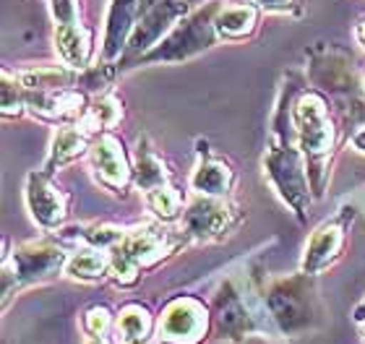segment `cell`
<instances>
[{"label":"cell","mask_w":365,"mask_h":344,"mask_svg":"<svg viewBox=\"0 0 365 344\" xmlns=\"http://www.w3.org/2000/svg\"><path fill=\"white\" fill-rule=\"evenodd\" d=\"M144 199H146L149 212H152L160 222H175L178 217L182 214V196L175 185H170V183L160 185V188L144 193Z\"/></svg>","instance_id":"cell-25"},{"label":"cell","mask_w":365,"mask_h":344,"mask_svg":"<svg viewBox=\"0 0 365 344\" xmlns=\"http://www.w3.org/2000/svg\"><path fill=\"white\" fill-rule=\"evenodd\" d=\"M209 308L196 298H175L160 318L162 344H198L209 331Z\"/></svg>","instance_id":"cell-6"},{"label":"cell","mask_w":365,"mask_h":344,"mask_svg":"<svg viewBox=\"0 0 365 344\" xmlns=\"http://www.w3.org/2000/svg\"><path fill=\"white\" fill-rule=\"evenodd\" d=\"M141 16L138 0H110L105 16V37H102V61L113 63L115 58L125 55L128 39L136 29V21Z\"/></svg>","instance_id":"cell-12"},{"label":"cell","mask_w":365,"mask_h":344,"mask_svg":"<svg viewBox=\"0 0 365 344\" xmlns=\"http://www.w3.org/2000/svg\"><path fill=\"white\" fill-rule=\"evenodd\" d=\"M188 11L190 0H152L138 16L136 29H133L128 47H125V55L141 61L149 50H154L188 16Z\"/></svg>","instance_id":"cell-5"},{"label":"cell","mask_w":365,"mask_h":344,"mask_svg":"<svg viewBox=\"0 0 365 344\" xmlns=\"http://www.w3.org/2000/svg\"><path fill=\"white\" fill-rule=\"evenodd\" d=\"M214 14L217 8H201L196 14L185 16L160 45L149 50L138 63H182L196 58L214 45L217 29H214Z\"/></svg>","instance_id":"cell-4"},{"label":"cell","mask_w":365,"mask_h":344,"mask_svg":"<svg viewBox=\"0 0 365 344\" xmlns=\"http://www.w3.org/2000/svg\"><path fill=\"white\" fill-rule=\"evenodd\" d=\"M89 165L94 170L97 180L105 188L115 193L128 191L130 180H133V165H130L128 154L123 149L120 138L113 136L110 130L99 133L89 146Z\"/></svg>","instance_id":"cell-7"},{"label":"cell","mask_w":365,"mask_h":344,"mask_svg":"<svg viewBox=\"0 0 365 344\" xmlns=\"http://www.w3.org/2000/svg\"><path fill=\"white\" fill-rule=\"evenodd\" d=\"M89 133L81 125L73 123H63L61 128L55 130L53 144H50V157H47V170L53 172L55 167L71 165L73 160H78L81 154H89Z\"/></svg>","instance_id":"cell-19"},{"label":"cell","mask_w":365,"mask_h":344,"mask_svg":"<svg viewBox=\"0 0 365 344\" xmlns=\"http://www.w3.org/2000/svg\"><path fill=\"white\" fill-rule=\"evenodd\" d=\"M344 240H347V222H344V217H334V219L319 224V227L313 229L308 245H305L300 271L305 276L321 274L324 269H329L339 259Z\"/></svg>","instance_id":"cell-11"},{"label":"cell","mask_w":365,"mask_h":344,"mask_svg":"<svg viewBox=\"0 0 365 344\" xmlns=\"http://www.w3.org/2000/svg\"><path fill=\"white\" fill-rule=\"evenodd\" d=\"M259 11L256 3H230V6L217 8L214 14V29L217 37L237 42V39L251 37L259 26Z\"/></svg>","instance_id":"cell-16"},{"label":"cell","mask_w":365,"mask_h":344,"mask_svg":"<svg viewBox=\"0 0 365 344\" xmlns=\"http://www.w3.org/2000/svg\"><path fill=\"white\" fill-rule=\"evenodd\" d=\"M125 229L113 227V224H89V227L76 229V240L91 248H102V251H113L115 245L120 243Z\"/></svg>","instance_id":"cell-26"},{"label":"cell","mask_w":365,"mask_h":344,"mask_svg":"<svg viewBox=\"0 0 365 344\" xmlns=\"http://www.w3.org/2000/svg\"><path fill=\"white\" fill-rule=\"evenodd\" d=\"M232 167L227 162L206 157L190 172V191L196 196H209V199H225L232 188Z\"/></svg>","instance_id":"cell-18"},{"label":"cell","mask_w":365,"mask_h":344,"mask_svg":"<svg viewBox=\"0 0 365 344\" xmlns=\"http://www.w3.org/2000/svg\"><path fill=\"white\" fill-rule=\"evenodd\" d=\"M19 81L26 86V92H55V89H68L76 84L73 68L68 66H39L19 73Z\"/></svg>","instance_id":"cell-23"},{"label":"cell","mask_w":365,"mask_h":344,"mask_svg":"<svg viewBox=\"0 0 365 344\" xmlns=\"http://www.w3.org/2000/svg\"><path fill=\"white\" fill-rule=\"evenodd\" d=\"M120 118H123L120 100L105 94V97L94 100L89 108H86L84 118L78 120V125H81L89 136H99V133H107L110 128H115V125L120 123Z\"/></svg>","instance_id":"cell-24"},{"label":"cell","mask_w":365,"mask_h":344,"mask_svg":"<svg viewBox=\"0 0 365 344\" xmlns=\"http://www.w3.org/2000/svg\"><path fill=\"white\" fill-rule=\"evenodd\" d=\"M24 199L29 207L31 219L42 229H58L68 214L66 193L53 183L50 172H29L24 185Z\"/></svg>","instance_id":"cell-8"},{"label":"cell","mask_w":365,"mask_h":344,"mask_svg":"<svg viewBox=\"0 0 365 344\" xmlns=\"http://www.w3.org/2000/svg\"><path fill=\"white\" fill-rule=\"evenodd\" d=\"M138 274H141V266L115 245L113 251H110V274L107 276L115 284H120V287H130V284L138 282Z\"/></svg>","instance_id":"cell-28"},{"label":"cell","mask_w":365,"mask_h":344,"mask_svg":"<svg viewBox=\"0 0 365 344\" xmlns=\"http://www.w3.org/2000/svg\"><path fill=\"white\" fill-rule=\"evenodd\" d=\"M355 37H358V42L363 45V50H365V19L358 24V26H355Z\"/></svg>","instance_id":"cell-33"},{"label":"cell","mask_w":365,"mask_h":344,"mask_svg":"<svg viewBox=\"0 0 365 344\" xmlns=\"http://www.w3.org/2000/svg\"><path fill=\"white\" fill-rule=\"evenodd\" d=\"M264 172L279 199L287 204L297 217H303L311 207V177L308 165L297 146L289 144L284 133H277L272 149L264 157Z\"/></svg>","instance_id":"cell-2"},{"label":"cell","mask_w":365,"mask_h":344,"mask_svg":"<svg viewBox=\"0 0 365 344\" xmlns=\"http://www.w3.org/2000/svg\"><path fill=\"white\" fill-rule=\"evenodd\" d=\"M81 326H84V331L89 334V337H105L107 331H110V326H113V313H110V308L91 306L84 313Z\"/></svg>","instance_id":"cell-29"},{"label":"cell","mask_w":365,"mask_h":344,"mask_svg":"<svg viewBox=\"0 0 365 344\" xmlns=\"http://www.w3.org/2000/svg\"><path fill=\"white\" fill-rule=\"evenodd\" d=\"M363 329H365V321H363Z\"/></svg>","instance_id":"cell-36"},{"label":"cell","mask_w":365,"mask_h":344,"mask_svg":"<svg viewBox=\"0 0 365 344\" xmlns=\"http://www.w3.org/2000/svg\"><path fill=\"white\" fill-rule=\"evenodd\" d=\"M355 321H358V323L365 321V300L358 306V311H355Z\"/></svg>","instance_id":"cell-34"},{"label":"cell","mask_w":365,"mask_h":344,"mask_svg":"<svg viewBox=\"0 0 365 344\" xmlns=\"http://www.w3.org/2000/svg\"><path fill=\"white\" fill-rule=\"evenodd\" d=\"M144 344H149V342H144Z\"/></svg>","instance_id":"cell-38"},{"label":"cell","mask_w":365,"mask_h":344,"mask_svg":"<svg viewBox=\"0 0 365 344\" xmlns=\"http://www.w3.org/2000/svg\"><path fill=\"white\" fill-rule=\"evenodd\" d=\"M232 227V209L225 199L196 196L182 212V235L188 240H217Z\"/></svg>","instance_id":"cell-10"},{"label":"cell","mask_w":365,"mask_h":344,"mask_svg":"<svg viewBox=\"0 0 365 344\" xmlns=\"http://www.w3.org/2000/svg\"><path fill=\"white\" fill-rule=\"evenodd\" d=\"M251 3H256L267 14H287L295 6V0H251Z\"/></svg>","instance_id":"cell-31"},{"label":"cell","mask_w":365,"mask_h":344,"mask_svg":"<svg viewBox=\"0 0 365 344\" xmlns=\"http://www.w3.org/2000/svg\"><path fill=\"white\" fill-rule=\"evenodd\" d=\"M3 97H0V105H3V115L6 118H14V115H21L26 110V100H29V92L26 86L19 81V76H11V73H3Z\"/></svg>","instance_id":"cell-27"},{"label":"cell","mask_w":365,"mask_h":344,"mask_svg":"<svg viewBox=\"0 0 365 344\" xmlns=\"http://www.w3.org/2000/svg\"><path fill=\"white\" fill-rule=\"evenodd\" d=\"M214 318L220 326V334L227 339H243L256 331L251 316L245 311V303L235 292L232 284H225L214 298Z\"/></svg>","instance_id":"cell-14"},{"label":"cell","mask_w":365,"mask_h":344,"mask_svg":"<svg viewBox=\"0 0 365 344\" xmlns=\"http://www.w3.org/2000/svg\"><path fill=\"white\" fill-rule=\"evenodd\" d=\"M26 108L45 120L78 123L84 118L89 102H86L84 92H78V86L76 89L68 86V89H55V92H29Z\"/></svg>","instance_id":"cell-13"},{"label":"cell","mask_w":365,"mask_h":344,"mask_svg":"<svg viewBox=\"0 0 365 344\" xmlns=\"http://www.w3.org/2000/svg\"><path fill=\"white\" fill-rule=\"evenodd\" d=\"M363 86H365V81H363Z\"/></svg>","instance_id":"cell-37"},{"label":"cell","mask_w":365,"mask_h":344,"mask_svg":"<svg viewBox=\"0 0 365 344\" xmlns=\"http://www.w3.org/2000/svg\"><path fill=\"white\" fill-rule=\"evenodd\" d=\"M292 125H295L297 149L303 152L308 165L311 188L316 196H321L327 183V162L334 149V123L327 100L319 92H303L292 105Z\"/></svg>","instance_id":"cell-1"},{"label":"cell","mask_w":365,"mask_h":344,"mask_svg":"<svg viewBox=\"0 0 365 344\" xmlns=\"http://www.w3.org/2000/svg\"><path fill=\"white\" fill-rule=\"evenodd\" d=\"M350 144L355 146L358 152H363V154H365V125H363V128L355 130V133H352V136H350Z\"/></svg>","instance_id":"cell-32"},{"label":"cell","mask_w":365,"mask_h":344,"mask_svg":"<svg viewBox=\"0 0 365 344\" xmlns=\"http://www.w3.org/2000/svg\"><path fill=\"white\" fill-rule=\"evenodd\" d=\"M50 11H53L55 26H63V24H81L78 21L76 0H50Z\"/></svg>","instance_id":"cell-30"},{"label":"cell","mask_w":365,"mask_h":344,"mask_svg":"<svg viewBox=\"0 0 365 344\" xmlns=\"http://www.w3.org/2000/svg\"><path fill=\"white\" fill-rule=\"evenodd\" d=\"M133 183L144 193L170 183V170L162 162V157L154 152V146L146 138H138L136 152H133Z\"/></svg>","instance_id":"cell-20"},{"label":"cell","mask_w":365,"mask_h":344,"mask_svg":"<svg viewBox=\"0 0 365 344\" xmlns=\"http://www.w3.org/2000/svg\"><path fill=\"white\" fill-rule=\"evenodd\" d=\"M303 292L297 290L295 282H277L272 290L267 292V303H269V311H272L274 321L279 323L284 331H292L297 329L300 323L308 321V306H305V300L300 298Z\"/></svg>","instance_id":"cell-15"},{"label":"cell","mask_w":365,"mask_h":344,"mask_svg":"<svg viewBox=\"0 0 365 344\" xmlns=\"http://www.w3.org/2000/svg\"><path fill=\"white\" fill-rule=\"evenodd\" d=\"M68 253L47 240H31L3 259V303L24 284L45 282L66 269Z\"/></svg>","instance_id":"cell-3"},{"label":"cell","mask_w":365,"mask_h":344,"mask_svg":"<svg viewBox=\"0 0 365 344\" xmlns=\"http://www.w3.org/2000/svg\"><path fill=\"white\" fill-rule=\"evenodd\" d=\"M55 50L63 66L73 71H86L91 61V34L84 24H63L55 26Z\"/></svg>","instance_id":"cell-17"},{"label":"cell","mask_w":365,"mask_h":344,"mask_svg":"<svg viewBox=\"0 0 365 344\" xmlns=\"http://www.w3.org/2000/svg\"><path fill=\"white\" fill-rule=\"evenodd\" d=\"M154 329V318L149 308L141 303H128L118 313V334L125 344H144Z\"/></svg>","instance_id":"cell-22"},{"label":"cell","mask_w":365,"mask_h":344,"mask_svg":"<svg viewBox=\"0 0 365 344\" xmlns=\"http://www.w3.org/2000/svg\"><path fill=\"white\" fill-rule=\"evenodd\" d=\"M86 344H113L107 337H89V342Z\"/></svg>","instance_id":"cell-35"},{"label":"cell","mask_w":365,"mask_h":344,"mask_svg":"<svg viewBox=\"0 0 365 344\" xmlns=\"http://www.w3.org/2000/svg\"><path fill=\"white\" fill-rule=\"evenodd\" d=\"M178 245H180V237L173 229L162 227V224H138L123 235L118 248L136 261L141 269H146L160 264L165 256L175 251Z\"/></svg>","instance_id":"cell-9"},{"label":"cell","mask_w":365,"mask_h":344,"mask_svg":"<svg viewBox=\"0 0 365 344\" xmlns=\"http://www.w3.org/2000/svg\"><path fill=\"white\" fill-rule=\"evenodd\" d=\"M63 274L71 279H81V282H97L102 276L110 274V253L102 248H78L66 259Z\"/></svg>","instance_id":"cell-21"}]
</instances>
